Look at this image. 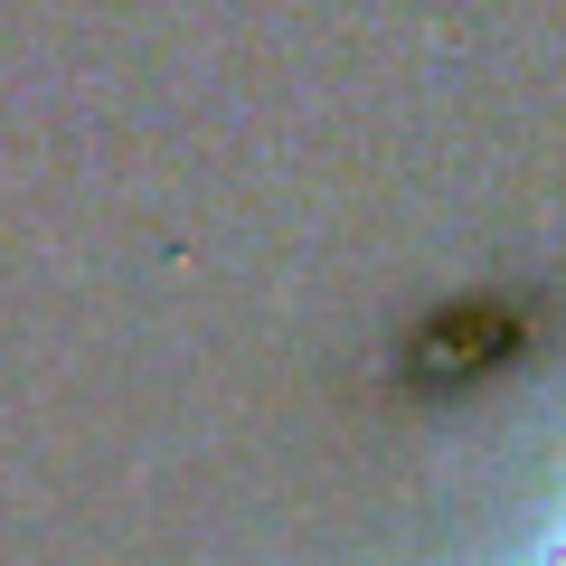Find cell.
I'll use <instances>...</instances> for the list:
<instances>
[{
    "instance_id": "1",
    "label": "cell",
    "mask_w": 566,
    "mask_h": 566,
    "mask_svg": "<svg viewBox=\"0 0 566 566\" xmlns=\"http://www.w3.org/2000/svg\"><path fill=\"white\" fill-rule=\"evenodd\" d=\"M528 566H566V501L538 520V538H528Z\"/></svg>"
}]
</instances>
